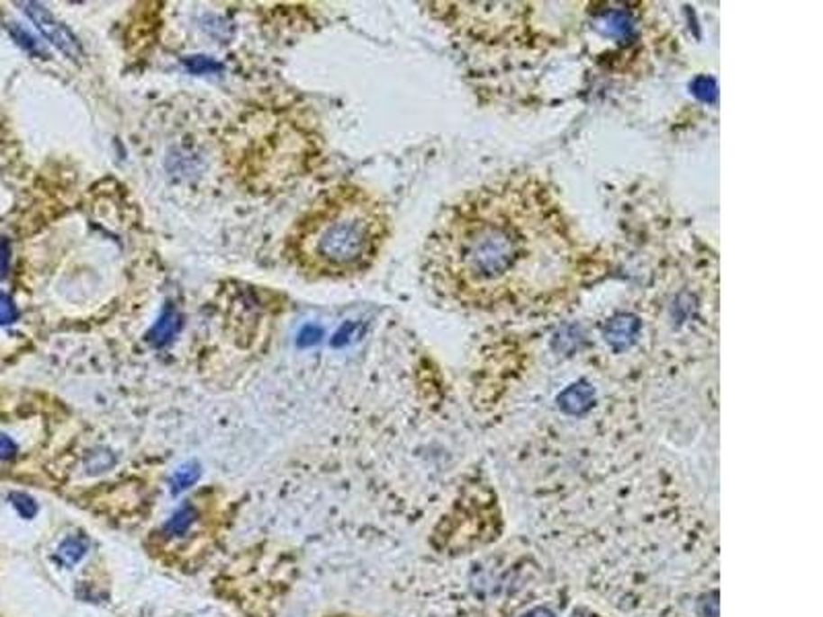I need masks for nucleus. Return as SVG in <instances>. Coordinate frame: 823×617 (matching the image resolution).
I'll use <instances>...</instances> for the list:
<instances>
[{
	"label": "nucleus",
	"mask_w": 823,
	"mask_h": 617,
	"mask_svg": "<svg viewBox=\"0 0 823 617\" xmlns=\"http://www.w3.org/2000/svg\"><path fill=\"white\" fill-rule=\"evenodd\" d=\"M591 255L556 193L533 175L482 183L440 212L424 247L439 300L469 313L539 311L568 297Z\"/></svg>",
	"instance_id": "obj_1"
},
{
	"label": "nucleus",
	"mask_w": 823,
	"mask_h": 617,
	"mask_svg": "<svg viewBox=\"0 0 823 617\" xmlns=\"http://www.w3.org/2000/svg\"><path fill=\"white\" fill-rule=\"evenodd\" d=\"M389 235L385 206L363 188H338L309 212L294 237L297 255L321 274H355L377 260Z\"/></svg>",
	"instance_id": "obj_2"
},
{
	"label": "nucleus",
	"mask_w": 823,
	"mask_h": 617,
	"mask_svg": "<svg viewBox=\"0 0 823 617\" xmlns=\"http://www.w3.org/2000/svg\"><path fill=\"white\" fill-rule=\"evenodd\" d=\"M19 6H23L25 15L38 25V30L46 35L62 54H67L70 60L83 58V48L75 38V33H72L67 25H62L46 6L40 3H21Z\"/></svg>",
	"instance_id": "obj_3"
},
{
	"label": "nucleus",
	"mask_w": 823,
	"mask_h": 617,
	"mask_svg": "<svg viewBox=\"0 0 823 617\" xmlns=\"http://www.w3.org/2000/svg\"><path fill=\"white\" fill-rule=\"evenodd\" d=\"M200 521V511L196 505H184L171 514V519L165 523L163 535L165 540H182V537L190 535L192 527Z\"/></svg>",
	"instance_id": "obj_4"
},
{
	"label": "nucleus",
	"mask_w": 823,
	"mask_h": 617,
	"mask_svg": "<svg viewBox=\"0 0 823 617\" xmlns=\"http://www.w3.org/2000/svg\"><path fill=\"white\" fill-rule=\"evenodd\" d=\"M177 326H179L177 313L171 311V308H167V311H165L161 317H158V321L153 326V329L149 332V342L155 344V346H165V344H167L173 338V334L177 332Z\"/></svg>",
	"instance_id": "obj_5"
},
{
	"label": "nucleus",
	"mask_w": 823,
	"mask_h": 617,
	"mask_svg": "<svg viewBox=\"0 0 823 617\" xmlns=\"http://www.w3.org/2000/svg\"><path fill=\"white\" fill-rule=\"evenodd\" d=\"M86 548H89V541L85 540L81 535H72L67 537L58 548V559L67 566H75L78 559H81L86 554Z\"/></svg>",
	"instance_id": "obj_6"
},
{
	"label": "nucleus",
	"mask_w": 823,
	"mask_h": 617,
	"mask_svg": "<svg viewBox=\"0 0 823 617\" xmlns=\"http://www.w3.org/2000/svg\"><path fill=\"white\" fill-rule=\"evenodd\" d=\"M200 476V469H198V465H184L182 469H177L176 473H173V478H171V490L173 494H179V492H184L187 490V487L196 484V479Z\"/></svg>",
	"instance_id": "obj_7"
},
{
	"label": "nucleus",
	"mask_w": 823,
	"mask_h": 617,
	"mask_svg": "<svg viewBox=\"0 0 823 617\" xmlns=\"http://www.w3.org/2000/svg\"><path fill=\"white\" fill-rule=\"evenodd\" d=\"M6 27H9V33L13 35L14 40H17V44H19L21 48H25L27 52H32V54L46 56V52H43V49L40 48V44H38V41H35L33 35H29L19 23H9Z\"/></svg>",
	"instance_id": "obj_8"
},
{
	"label": "nucleus",
	"mask_w": 823,
	"mask_h": 617,
	"mask_svg": "<svg viewBox=\"0 0 823 617\" xmlns=\"http://www.w3.org/2000/svg\"><path fill=\"white\" fill-rule=\"evenodd\" d=\"M9 500L14 506V511L23 516V519H33L35 513H38V505H35L32 496H27V494H23V492H13Z\"/></svg>",
	"instance_id": "obj_9"
},
{
	"label": "nucleus",
	"mask_w": 823,
	"mask_h": 617,
	"mask_svg": "<svg viewBox=\"0 0 823 617\" xmlns=\"http://www.w3.org/2000/svg\"><path fill=\"white\" fill-rule=\"evenodd\" d=\"M19 319V308L9 294L0 292V326H11Z\"/></svg>",
	"instance_id": "obj_10"
},
{
	"label": "nucleus",
	"mask_w": 823,
	"mask_h": 617,
	"mask_svg": "<svg viewBox=\"0 0 823 617\" xmlns=\"http://www.w3.org/2000/svg\"><path fill=\"white\" fill-rule=\"evenodd\" d=\"M185 67L190 68L192 73L204 75V73H214V70H219L221 64L206 58V56H192V58H185Z\"/></svg>",
	"instance_id": "obj_11"
},
{
	"label": "nucleus",
	"mask_w": 823,
	"mask_h": 617,
	"mask_svg": "<svg viewBox=\"0 0 823 617\" xmlns=\"http://www.w3.org/2000/svg\"><path fill=\"white\" fill-rule=\"evenodd\" d=\"M112 463H113L112 455L104 453V451H99V453H93L89 457V461H86V468H89V471H105V469H110Z\"/></svg>",
	"instance_id": "obj_12"
},
{
	"label": "nucleus",
	"mask_w": 823,
	"mask_h": 617,
	"mask_svg": "<svg viewBox=\"0 0 823 617\" xmlns=\"http://www.w3.org/2000/svg\"><path fill=\"white\" fill-rule=\"evenodd\" d=\"M320 338H321V329L315 326H307L299 335V346H313V344L320 342Z\"/></svg>",
	"instance_id": "obj_13"
},
{
	"label": "nucleus",
	"mask_w": 823,
	"mask_h": 617,
	"mask_svg": "<svg viewBox=\"0 0 823 617\" xmlns=\"http://www.w3.org/2000/svg\"><path fill=\"white\" fill-rule=\"evenodd\" d=\"M14 453H17V444L11 439V436L0 434V461H6V459H13Z\"/></svg>",
	"instance_id": "obj_14"
},
{
	"label": "nucleus",
	"mask_w": 823,
	"mask_h": 617,
	"mask_svg": "<svg viewBox=\"0 0 823 617\" xmlns=\"http://www.w3.org/2000/svg\"><path fill=\"white\" fill-rule=\"evenodd\" d=\"M9 262H11V246L6 239H0V278L6 276Z\"/></svg>",
	"instance_id": "obj_15"
},
{
	"label": "nucleus",
	"mask_w": 823,
	"mask_h": 617,
	"mask_svg": "<svg viewBox=\"0 0 823 617\" xmlns=\"http://www.w3.org/2000/svg\"><path fill=\"white\" fill-rule=\"evenodd\" d=\"M525 617H554L547 609H533L531 613H527Z\"/></svg>",
	"instance_id": "obj_16"
}]
</instances>
